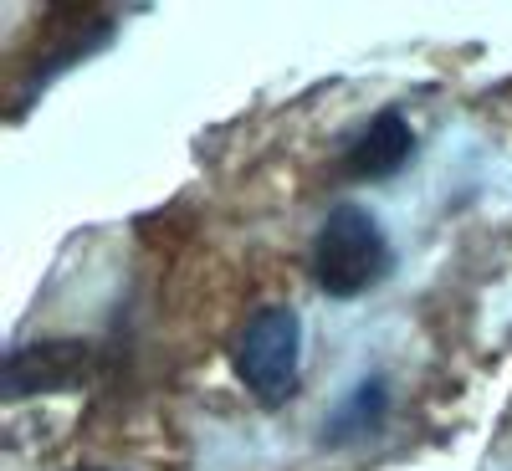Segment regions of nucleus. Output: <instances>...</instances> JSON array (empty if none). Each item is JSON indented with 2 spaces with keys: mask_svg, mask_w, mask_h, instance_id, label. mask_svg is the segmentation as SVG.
I'll list each match as a JSON object with an SVG mask.
<instances>
[{
  "mask_svg": "<svg viewBox=\"0 0 512 471\" xmlns=\"http://www.w3.org/2000/svg\"><path fill=\"white\" fill-rule=\"evenodd\" d=\"M384 415H390V390L384 379H359L354 390L333 405V415L323 420V446H349V441H364L374 436Z\"/></svg>",
  "mask_w": 512,
  "mask_h": 471,
  "instance_id": "6",
  "label": "nucleus"
},
{
  "mask_svg": "<svg viewBox=\"0 0 512 471\" xmlns=\"http://www.w3.org/2000/svg\"><path fill=\"white\" fill-rule=\"evenodd\" d=\"M113 26L118 21L108 11H93V6H72V11H47L41 16V41H36V52L26 57L21 77H16V113L11 118H21V108L36 93H47L67 67L88 62L98 47H108Z\"/></svg>",
  "mask_w": 512,
  "mask_h": 471,
  "instance_id": "3",
  "label": "nucleus"
},
{
  "mask_svg": "<svg viewBox=\"0 0 512 471\" xmlns=\"http://www.w3.org/2000/svg\"><path fill=\"white\" fill-rule=\"evenodd\" d=\"M93 374V344L82 338H36L16 344L0 369V395L11 405L26 395H57V390H82Z\"/></svg>",
  "mask_w": 512,
  "mask_h": 471,
  "instance_id": "4",
  "label": "nucleus"
},
{
  "mask_svg": "<svg viewBox=\"0 0 512 471\" xmlns=\"http://www.w3.org/2000/svg\"><path fill=\"white\" fill-rule=\"evenodd\" d=\"M77 471H113V466H77Z\"/></svg>",
  "mask_w": 512,
  "mask_h": 471,
  "instance_id": "7",
  "label": "nucleus"
},
{
  "mask_svg": "<svg viewBox=\"0 0 512 471\" xmlns=\"http://www.w3.org/2000/svg\"><path fill=\"white\" fill-rule=\"evenodd\" d=\"M231 369L262 410H282L297 395V369H303V318H297V308L287 303L256 308L236 333Z\"/></svg>",
  "mask_w": 512,
  "mask_h": 471,
  "instance_id": "2",
  "label": "nucleus"
},
{
  "mask_svg": "<svg viewBox=\"0 0 512 471\" xmlns=\"http://www.w3.org/2000/svg\"><path fill=\"white\" fill-rule=\"evenodd\" d=\"M415 154V128L400 108H384L374 113L359 134L349 139L344 159H338V169H344L349 180H390L405 169V159Z\"/></svg>",
  "mask_w": 512,
  "mask_h": 471,
  "instance_id": "5",
  "label": "nucleus"
},
{
  "mask_svg": "<svg viewBox=\"0 0 512 471\" xmlns=\"http://www.w3.org/2000/svg\"><path fill=\"white\" fill-rule=\"evenodd\" d=\"M308 262H313V282L328 297H338V303H349V297H359L390 277L395 251L364 205H333L313 236Z\"/></svg>",
  "mask_w": 512,
  "mask_h": 471,
  "instance_id": "1",
  "label": "nucleus"
}]
</instances>
